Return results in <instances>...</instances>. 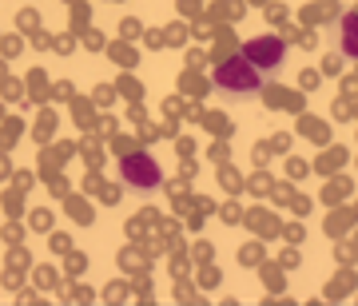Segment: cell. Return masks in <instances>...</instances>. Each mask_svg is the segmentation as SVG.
Segmentation results:
<instances>
[{"mask_svg":"<svg viewBox=\"0 0 358 306\" xmlns=\"http://www.w3.org/2000/svg\"><path fill=\"white\" fill-rule=\"evenodd\" d=\"M211 84L219 92H227V96H255V92H263V68H255L243 52H235V56L215 64Z\"/></svg>","mask_w":358,"mask_h":306,"instance_id":"1","label":"cell"},{"mask_svg":"<svg viewBox=\"0 0 358 306\" xmlns=\"http://www.w3.org/2000/svg\"><path fill=\"white\" fill-rule=\"evenodd\" d=\"M120 179H124V187H131V191H155L164 183V171H159L152 152L128 147V152L120 155Z\"/></svg>","mask_w":358,"mask_h":306,"instance_id":"2","label":"cell"},{"mask_svg":"<svg viewBox=\"0 0 358 306\" xmlns=\"http://www.w3.org/2000/svg\"><path fill=\"white\" fill-rule=\"evenodd\" d=\"M243 56L255 68H263V72H275V68H282V60H287V36H275V32L251 36V40H243Z\"/></svg>","mask_w":358,"mask_h":306,"instance_id":"3","label":"cell"},{"mask_svg":"<svg viewBox=\"0 0 358 306\" xmlns=\"http://www.w3.org/2000/svg\"><path fill=\"white\" fill-rule=\"evenodd\" d=\"M263 103H267L271 112H291V115H303L307 112V96L303 88H282V84H263Z\"/></svg>","mask_w":358,"mask_h":306,"instance_id":"4","label":"cell"},{"mask_svg":"<svg viewBox=\"0 0 358 306\" xmlns=\"http://www.w3.org/2000/svg\"><path fill=\"white\" fill-rule=\"evenodd\" d=\"M243 223L255 231V239H263V242L282 235V219L275 215V211H267V207H251V211L243 215Z\"/></svg>","mask_w":358,"mask_h":306,"instance_id":"5","label":"cell"},{"mask_svg":"<svg viewBox=\"0 0 358 306\" xmlns=\"http://www.w3.org/2000/svg\"><path fill=\"white\" fill-rule=\"evenodd\" d=\"M355 227H358V211L350 203L331 207V211H327V219H322V231H327L331 239H343V235H350Z\"/></svg>","mask_w":358,"mask_h":306,"instance_id":"6","label":"cell"},{"mask_svg":"<svg viewBox=\"0 0 358 306\" xmlns=\"http://www.w3.org/2000/svg\"><path fill=\"white\" fill-rule=\"evenodd\" d=\"M322 294H327L331 303H346L350 294H358V270L355 267H343L331 282H327V286H322Z\"/></svg>","mask_w":358,"mask_h":306,"instance_id":"7","label":"cell"},{"mask_svg":"<svg viewBox=\"0 0 358 306\" xmlns=\"http://www.w3.org/2000/svg\"><path fill=\"white\" fill-rule=\"evenodd\" d=\"M319 199H322L327 207H343V203H350V199H355V179L346 175V171H343V175H331Z\"/></svg>","mask_w":358,"mask_h":306,"instance_id":"8","label":"cell"},{"mask_svg":"<svg viewBox=\"0 0 358 306\" xmlns=\"http://www.w3.org/2000/svg\"><path fill=\"white\" fill-rule=\"evenodd\" d=\"M346 163H350V152H346V147H338V143H327V147H322V155L315 159V171H319L322 179H331V175H343Z\"/></svg>","mask_w":358,"mask_h":306,"instance_id":"9","label":"cell"},{"mask_svg":"<svg viewBox=\"0 0 358 306\" xmlns=\"http://www.w3.org/2000/svg\"><path fill=\"white\" fill-rule=\"evenodd\" d=\"M299 136H303V140H310L315 147H327V143H331V124H327V119H319V115L303 112V115H299Z\"/></svg>","mask_w":358,"mask_h":306,"instance_id":"10","label":"cell"},{"mask_svg":"<svg viewBox=\"0 0 358 306\" xmlns=\"http://www.w3.org/2000/svg\"><path fill=\"white\" fill-rule=\"evenodd\" d=\"M338 40H343L346 60H358V8H350L346 16H338Z\"/></svg>","mask_w":358,"mask_h":306,"instance_id":"11","label":"cell"},{"mask_svg":"<svg viewBox=\"0 0 358 306\" xmlns=\"http://www.w3.org/2000/svg\"><path fill=\"white\" fill-rule=\"evenodd\" d=\"M259 279H263V286H267L271 291V298H287V267H282L279 258H275V263H263V267H259Z\"/></svg>","mask_w":358,"mask_h":306,"instance_id":"12","label":"cell"},{"mask_svg":"<svg viewBox=\"0 0 358 306\" xmlns=\"http://www.w3.org/2000/svg\"><path fill=\"white\" fill-rule=\"evenodd\" d=\"M334 0H310V4H303V13H299V20L307 28H319V24H327V20H334Z\"/></svg>","mask_w":358,"mask_h":306,"instance_id":"13","label":"cell"},{"mask_svg":"<svg viewBox=\"0 0 358 306\" xmlns=\"http://www.w3.org/2000/svg\"><path fill=\"white\" fill-rule=\"evenodd\" d=\"M235 52H243V44L235 40V32H231V28H219V32H215V44H211V64L227 60V56H235Z\"/></svg>","mask_w":358,"mask_h":306,"instance_id":"14","label":"cell"},{"mask_svg":"<svg viewBox=\"0 0 358 306\" xmlns=\"http://www.w3.org/2000/svg\"><path fill=\"white\" fill-rule=\"evenodd\" d=\"M239 263H243L247 270L251 267H263V263H267V247H263V239H251V242H243V247H239Z\"/></svg>","mask_w":358,"mask_h":306,"instance_id":"15","label":"cell"},{"mask_svg":"<svg viewBox=\"0 0 358 306\" xmlns=\"http://www.w3.org/2000/svg\"><path fill=\"white\" fill-rule=\"evenodd\" d=\"M247 4H251V0H219L215 16H219V20H239V16L247 13Z\"/></svg>","mask_w":358,"mask_h":306,"instance_id":"16","label":"cell"},{"mask_svg":"<svg viewBox=\"0 0 358 306\" xmlns=\"http://www.w3.org/2000/svg\"><path fill=\"white\" fill-rule=\"evenodd\" d=\"M251 195H271V187H275V179H271V171L267 167H255V175H251Z\"/></svg>","mask_w":358,"mask_h":306,"instance_id":"17","label":"cell"},{"mask_svg":"<svg viewBox=\"0 0 358 306\" xmlns=\"http://www.w3.org/2000/svg\"><path fill=\"white\" fill-rule=\"evenodd\" d=\"M267 20H271L275 28H287V20H291L287 4H279V0H267Z\"/></svg>","mask_w":358,"mask_h":306,"instance_id":"18","label":"cell"},{"mask_svg":"<svg viewBox=\"0 0 358 306\" xmlns=\"http://www.w3.org/2000/svg\"><path fill=\"white\" fill-rule=\"evenodd\" d=\"M179 88H183V92H195V96H203L211 84H207L203 76H195V72H183V76H179Z\"/></svg>","mask_w":358,"mask_h":306,"instance_id":"19","label":"cell"},{"mask_svg":"<svg viewBox=\"0 0 358 306\" xmlns=\"http://www.w3.org/2000/svg\"><path fill=\"white\" fill-rule=\"evenodd\" d=\"M307 175H310V163L307 159H299V155H291V159H287V179L299 183V179H307Z\"/></svg>","mask_w":358,"mask_h":306,"instance_id":"20","label":"cell"},{"mask_svg":"<svg viewBox=\"0 0 358 306\" xmlns=\"http://www.w3.org/2000/svg\"><path fill=\"white\" fill-rule=\"evenodd\" d=\"M343 64H346V56H343V52H331V56L322 60V76H346Z\"/></svg>","mask_w":358,"mask_h":306,"instance_id":"21","label":"cell"},{"mask_svg":"<svg viewBox=\"0 0 358 306\" xmlns=\"http://www.w3.org/2000/svg\"><path fill=\"white\" fill-rule=\"evenodd\" d=\"M282 239L291 242V247H299V242L307 239V227H303L299 219H294V223H282Z\"/></svg>","mask_w":358,"mask_h":306,"instance_id":"22","label":"cell"},{"mask_svg":"<svg viewBox=\"0 0 358 306\" xmlns=\"http://www.w3.org/2000/svg\"><path fill=\"white\" fill-rule=\"evenodd\" d=\"M294 187H291V179H287V183H275V187H271V199H275V203H282V207H291V199H294Z\"/></svg>","mask_w":358,"mask_h":306,"instance_id":"23","label":"cell"},{"mask_svg":"<svg viewBox=\"0 0 358 306\" xmlns=\"http://www.w3.org/2000/svg\"><path fill=\"white\" fill-rule=\"evenodd\" d=\"M319 84H322V68H319V72H315V68H303L299 88H303V92H319Z\"/></svg>","mask_w":358,"mask_h":306,"instance_id":"24","label":"cell"},{"mask_svg":"<svg viewBox=\"0 0 358 306\" xmlns=\"http://www.w3.org/2000/svg\"><path fill=\"white\" fill-rule=\"evenodd\" d=\"M207 128L227 140V136H231V119H227V115H215V112H211V115H207Z\"/></svg>","mask_w":358,"mask_h":306,"instance_id":"25","label":"cell"},{"mask_svg":"<svg viewBox=\"0 0 358 306\" xmlns=\"http://www.w3.org/2000/svg\"><path fill=\"white\" fill-rule=\"evenodd\" d=\"M219 179H223V187H227V191H239V187H243L239 171H231V167H219Z\"/></svg>","mask_w":358,"mask_h":306,"instance_id":"26","label":"cell"},{"mask_svg":"<svg viewBox=\"0 0 358 306\" xmlns=\"http://www.w3.org/2000/svg\"><path fill=\"white\" fill-rule=\"evenodd\" d=\"M291 152V136L287 131H275V140H271V155H287Z\"/></svg>","mask_w":358,"mask_h":306,"instance_id":"27","label":"cell"},{"mask_svg":"<svg viewBox=\"0 0 358 306\" xmlns=\"http://www.w3.org/2000/svg\"><path fill=\"white\" fill-rule=\"evenodd\" d=\"M310 207H315V203H310L307 195H294V199H291V211H294L299 219H303V215H310Z\"/></svg>","mask_w":358,"mask_h":306,"instance_id":"28","label":"cell"},{"mask_svg":"<svg viewBox=\"0 0 358 306\" xmlns=\"http://www.w3.org/2000/svg\"><path fill=\"white\" fill-rule=\"evenodd\" d=\"M279 263H282V267H287V270H294V267H299V247H287V251H282V258H279Z\"/></svg>","mask_w":358,"mask_h":306,"instance_id":"29","label":"cell"},{"mask_svg":"<svg viewBox=\"0 0 358 306\" xmlns=\"http://www.w3.org/2000/svg\"><path fill=\"white\" fill-rule=\"evenodd\" d=\"M223 219H227V223H239V219H243L239 203H227V207H223Z\"/></svg>","mask_w":358,"mask_h":306,"instance_id":"30","label":"cell"},{"mask_svg":"<svg viewBox=\"0 0 358 306\" xmlns=\"http://www.w3.org/2000/svg\"><path fill=\"white\" fill-rule=\"evenodd\" d=\"M211 159H215V163L219 159H227V143H215V147H211Z\"/></svg>","mask_w":358,"mask_h":306,"instance_id":"31","label":"cell"},{"mask_svg":"<svg viewBox=\"0 0 358 306\" xmlns=\"http://www.w3.org/2000/svg\"><path fill=\"white\" fill-rule=\"evenodd\" d=\"M203 286H219V270H203Z\"/></svg>","mask_w":358,"mask_h":306,"instance_id":"32","label":"cell"},{"mask_svg":"<svg viewBox=\"0 0 358 306\" xmlns=\"http://www.w3.org/2000/svg\"><path fill=\"white\" fill-rule=\"evenodd\" d=\"M195 4H199V0H179V8H183V13H195Z\"/></svg>","mask_w":358,"mask_h":306,"instance_id":"33","label":"cell"},{"mask_svg":"<svg viewBox=\"0 0 358 306\" xmlns=\"http://www.w3.org/2000/svg\"><path fill=\"white\" fill-rule=\"evenodd\" d=\"M350 251H355V255H358V227L350 231Z\"/></svg>","mask_w":358,"mask_h":306,"instance_id":"34","label":"cell"},{"mask_svg":"<svg viewBox=\"0 0 358 306\" xmlns=\"http://www.w3.org/2000/svg\"><path fill=\"white\" fill-rule=\"evenodd\" d=\"M251 4H267V0H251Z\"/></svg>","mask_w":358,"mask_h":306,"instance_id":"35","label":"cell"}]
</instances>
